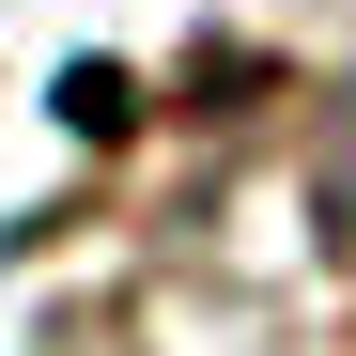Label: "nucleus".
I'll return each instance as SVG.
<instances>
[{"label":"nucleus","mask_w":356,"mask_h":356,"mask_svg":"<svg viewBox=\"0 0 356 356\" xmlns=\"http://www.w3.org/2000/svg\"><path fill=\"white\" fill-rule=\"evenodd\" d=\"M310 202H325V248L356 264V78L325 93V124H310Z\"/></svg>","instance_id":"obj_1"}]
</instances>
